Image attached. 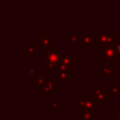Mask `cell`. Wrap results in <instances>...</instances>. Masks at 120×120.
<instances>
[{"label":"cell","mask_w":120,"mask_h":120,"mask_svg":"<svg viewBox=\"0 0 120 120\" xmlns=\"http://www.w3.org/2000/svg\"><path fill=\"white\" fill-rule=\"evenodd\" d=\"M63 51L61 48H51L43 50V66L52 72H58Z\"/></svg>","instance_id":"1"},{"label":"cell","mask_w":120,"mask_h":120,"mask_svg":"<svg viewBox=\"0 0 120 120\" xmlns=\"http://www.w3.org/2000/svg\"><path fill=\"white\" fill-rule=\"evenodd\" d=\"M101 104H99L91 95L90 96H82L79 95L77 96V104L76 109L77 111H93V112H97V111L101 110Z\"/></svg>","instance_id":"2"},{"label":"cell","mask_w":120,"mask_h":120,"mask_svg":"<svg viewBox=\"0 0 120 120\" xmlns=\"http://www.w3.org/2000/svg\"><path fill=\"white\" fill-rule=\"evenodd\" d=\"M120 56L117 52L114 42L100 48V61L101 62H119Z\"/></svg>","instance_id":"3"},{"label":"cell","mask_w":120,"mask_h":120,"mask_svg":"<svg viewBox=\"0 0 120 120\" xmlns=\"http://www.w3.org/2000/svg\"><path fill=\"white\" fill-rule=\"evenodd\" d=\"M110 91L105 89V86H91V96L101 105H105V103L111 100Z\"/></svg>","instance_id":"4"},{"label":"cell","mask_w":120,"mask_h":120,"mask_svg":"<svg viewBox=\"0 0 120 120\" xmlns=\"http://www.w3.org/2000/svg\"><path fill=\"white\" fill-rule=\"evenodd\" d=\"M115 34H96L95 36V46L96 48H102L106 44H111L116 40Z\"/></svg>","instance_id":"5"},{"label":"cell","mask_w":120,"mask_h":120,"mask_svg":"<svg viewBox=\"0 0 120 120\" xmlns=\"http://www.w3.org/2000/svg\"><path fill=\"white\" fill-rule=\"evenodd\" d=\"M77 66V58L72 55V53H63L61 56L59 68H75Z\"/></svg>","instance_id":"6"},{"label":"cell","mask_w":120,"mask_h":120,"mask_svg":"<svg viewBox=\"0 0 120 120\" xmlns=\"http://www.w3.org/2000/svg\"><path fill=\"white\" fill-rule=\"evenodd\" d=\"M39 44L38 43H25L24 44V57L25 58H37L39 56Z\"/></svg>","instance_id":"7"},{"label":"cell","mask_w":120,"mask_h":120,"mask_svg":"<svg viewBox=\"0 0 120 120\" xmlns=\"http://www.w3.org/2000/svg\"><path fill=\"white\" fill-rule=\"evenodd\" d=\"M72 68H59L57 72L58 80L61 82H71L72 81Z\"/></svg>","instance_id":"8"},{"label":"cell","mask_w":120,"mask_h":120,"mask_svg":"<svg viewBox=\"0 0 120 120\" xmlns=\"http://www.w3.org/2000/svg\"><path fill=\"white\" fill-rule=\"evenodd\" d=\"M57 90H58V83H57V81L51 80L45 83V85L42 87V90L40 92H42V94H43L44 96H51V95H53V93L56 92Z\"/></svg>","instance_id":"9"},{"label":"cell","mask_w":120,"mask_h":120,"mask_svg":"<svg viewBox=\"0 0 120 120\" xmlns=\"http://www.w3.org/2000/svg\"><path fill=\"white\" fill-rule=\"evenodd\" d=\"M78 42L81 44L83 49L91 48L93 43H95V38L91 37L87 34H78Z\"/></svg>","instance_id":"10"},{"label":"cell","mask_w":120,"mask_h":120,"mask_svg":"<svg viewBox=\"0 0 120 120\" xmlns=\"http://www.w3.org/2000/svg\"><path fill=\"white\" fill-rule=\"evenodd\" d=\"M38 44H39V46L42 48L43 50L53 48L52 39L49 37L48 34H39V36H38Z\"/></svg>","instance_id":"11"},{"label":"cell","mask_w":120,"mask_h":120,"mask_svg":"<svg viewBox=\"0 0 120 120\" xmlns=\"http://www.w3.org/2000/svg\"><path fill=\"white\" fill-rule=\"evenodd\" d=\"M116 75V68L114 66H102L100 68L101 77H114Z\"/></svg>","instance_id":"12"},{"label":"cell","mask_w":120,"mask_h":120,"mask_svg":"<svg viewBox=\"0 0 120 120\" xmlns=\"http://www.w3.org/2000/svg\"><path fill=\"white\" fill-rule=\"evenodd\" d=\"M96 119V112L93 111H82L81 120H95Z\"/></svg>","instance_id":"13"},{"label":"cell","mask_w":120,"mask_h":120,"mask_svg":"<svg viewBox=\"0 0 120 120\" xmlns=\"http://www.w3.org/2000/svg\"><path fill=\"white\" fill-rule=\"evenodd\" d=\"M38 68H36V66H30L29 68V75L30 77H31L32 79H33V82L34 81H36L38 79Z\"/></svg>","instance_id":"14"},{"label":"cell","mask_w":120,"mask_h":120,"mask_svg":"<svg viewBox=\"0 0 120 120\" xmlns=\"http://www.w3.org/2000/svg\"><path fill=\"white\" fill-rule=\"evenodd\" d=\"M58 101L57 100H49L48 101V110L49 111H57L58 110Z\"/></svg>","instance_id":"15"},{"label":"cell","mask_w":120,"mask_h":120,"mask_svg":"<svg viewBox=\"0 0 120 120\" xmlns=\"http://www.w3.org/2000/svg\"><path fill=\"white\" fill-rule=\"evenodd\" d=\"M68 40L70 43H77L78 42V35H75V34H68Z\"/></svg>","instance_id":"16"},{"label":"cell","mask_w":120,"mask_h":120,"mask_svg":"<svg viewBox=\"0 0 120 120\" xmlns=\"http://www.w3.org/2000/svg\"><path fill=\"white\" fill-rule=\"evenodd\" d=\"M110 93L112 94V95H119V91H120V87L118 85H112V86H110Z\"/></svg>","instance_id":"17"},{"label":"cell","mask_w":120,"mask_h":120,"mask_svg":"<svg viewBox=\"0 0 120 120\" xmlns=\"http://www.w3.org/2000/svg\"><path fill=\"white\" fill-rule=\"evenodd\" d=\"M114 44H115V46H116L117 52H118V54H119V56H120V39H119V38L115 40V41H114Z\"/></svg>","instance_id":"18"},{"label":"cell","mask_w":120,"mask_h":120,"mask_svg":"<svg viewBox=\"0 0 120 120\" xmlns=\"http://www.w3.org/2000/svg\"><path fill=\"white\" fill-rule=\"evenodd\" d=\"M57 120H68V117H66V115H58Z\"/></svg>","instance_id":"19"},{"label":"cell","mask_w":120,"mask_h":120,"mask_svg":"<svg viewBox=\"0 0 120 120\" xmlns=\"http://www.w3.org/2000/svg\"><path fill=\"white\" fill-rule=\"evenodd\" d=\"M115 119H116V120H120V106H119L118 110H117L116 114H115Z\"/></svg>","instance_id":"20"},{"label":"cell","mask_w":120,"mask_h":120,"mask_svg":"<svg viewBox=\"0 0 120 120\" xmlns=\"http://www.w3.org/2000/svg\"><path fill=\"white\" fill-rule=\"evenodd\" d=\"M119 80H120V68H119Z\"/></svg>","instance_id":"21"}]
</instances>
